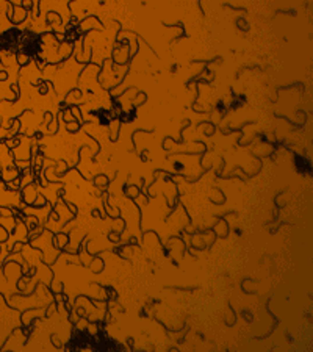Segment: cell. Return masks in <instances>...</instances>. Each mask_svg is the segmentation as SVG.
<instances>
[{
  "label": "cell",
  "mask_w": 313,
  "mask_h": 352,
  "mask_svg": "<svg viewBox=\"0 0 313 352\" xmlns=\"http://www.w3.org/2000/svg\"><path fill=\"white\" fill-rule=\"evenodd\" d=\"M28 11H25L22 6H16L14 8V17H13V24H20L22 20H25Z\"/></svg>",
  "instance_id": "1"
},
{
  "label": "cell",
  "mask_w": 313,
  "mask_h": 352,
  "mask_svg": "<svg viewBox=\"0 0 313 352\" xmlns=\"http://www.w3.org/2000/svg\"><path fill=\"white\" fill-rule=\"evenodd\" d=\"M55 238H56V240H53V243H55V246L58 247V249H61V247L68 243V236H66V235H56Z\"/></svg>",
  "instance_id": "2"
},
{
  "label": "cell",
  "mask_w": 313,
  "mask_h": 352,
  "mask_svg": "<svg viewBox=\"0 0 313 352\" xmlns=\"http://www.w3.org/2000/svg\"><path fill=\"white\" fill-rule=\"evenodd\" d=\"M28 60H30V56H28V55H25V53H22V52L17 53V63L20 66H25L28 63Z\"/></svg>",
  "instance_id": "3"
},
{
  "label": "cell",
  "mask_w": 313,
  "mask_h": 352,
  "mask_svg": "<svg viewBox=\"0 0 313 352\" xmlns=\"http://www.w3.org/2000/svg\"><path fill=\"white\" fill-rule=\"evenodd\" d=\"M8 233H10L8 230H5L3 227H0V241H2V243L8 240Z\"/></svg>",
  "instance_id": "4"
},
{
  "label": "cell",
  "mask_w": 313,
  "mask_h": 352,
  "mask_svg": "<svg viewBox=\"0 0 313 352\" xmlns=\"http://www.w3.org/2000/svg\"><path fill=\"white\" fill-rule=\"evenodd\" d=\"M78 125H80L78 122H69L68 124V130H69V132H77V130H78Z\"/></svg>",
  "instance_id": "5"
},
{
  "label": "cell",
  "mask_w": 313,
  "mask_h": 352,
  "mask_svg": "<svg viewBox=\"0 0 313 352\" xmlns=\"http://www.w3.org/2000/svg\"><path fill=\"white\" fill-rule=\"evenodd\" d=\"M22 247H24V244H22V243H17V244H16V246H13V247H11V250H13V252H14V254H17L19 250L22 249Z\"/></svg>",
  "instance_id": "6"
},
{
  "label": "cell",
  "mask_w": 313,
  "mask_h": 352,
  "mask_svg": "<svg viewBox=\"0 0 313 352\" xmlns=\"http://www.w3.org/2000/svg\"><path fill=\"white\" fill-rule=\"evenodd\" d=\"M38 89H39V93H41V94H45V93H47V85H39V88H38Z\"/></svg>",
  "instance_id": "7"
},
{
  "label": "cell",
  "mask_w": 313,
  "mask_h": 352,
  "mask_svg": "<svg viewBox=\"0 0 313 352\" xmlns=\"http://www.w3.org/2000/svg\"><path fill=\"white\" fill-rule=\"evenodd\" d=\"M5 78H6V74L2 72V74H0V80H5Z\"/></svg>",
  "instance_id": "8"
}]
</instances>
